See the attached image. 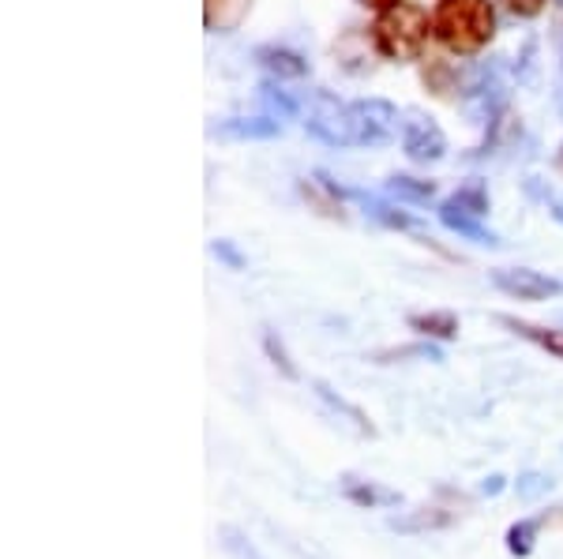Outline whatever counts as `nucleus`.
Wrapping results in <instances>:
<instances>
[{"mask_svg": "<svg viewBox=\"0 0 563 559\" xmlns=\"http://www.w3.org/2000/svg\"><path fill=\"white\" fill-rule=\"evenodd\" d=\"M556 4H563V0H556Z\"/></svg>", "mask_w": 563, "mask_h": 559, "instance_id": "29", "label": "nucleus"}, {"mask_svg": "<svg viewBox=\"0 0 563 559\" xmlns=\"http://www.w3.org/2000/svg\"><path fill=\"white\" fill-rule=\"evenodd\" d=\"M260 98L271 105V116H275V121H282V116H294V113H297V105L286 98V90H278V87H271V83L260 90Z\"/></svg>", "mask_w": 563, "mask_h": 559, "instance_id": "22", "label": "nucleus"}, {"mask_svg": "<svg viewBox=\"0 0 563 559\" xmlns=\"http://www.w3.org/2000/svg\"><path fill=\"white\" fill-rule=\"evenodd\" d=\"M544 4H549V0H504L507 12L519 15V20H533V15H541Z\"/></svg>", "mask_w": 563, "mask_h": 559, "instance_id": "23", "label": "nucleus"}, {"mask_svg": "<svg viewBox=\"0 0 563 559\" xmlns=\"http://www.w3.org/2000/svg\"><path fill=\"white\" fill-rule=\"evenodd\" d=\"M350 116L357 147H384L398 132V110L384 98H361V102L350 105Z\"/></svg>", "mask_w": 563, "mask_h": 559, "instance_id": "4", "label": "nucleus"}, {"mask_svg": "<svg viewBox=\"0 0 563 559\" xmlns=\"http://www.w3.org/2000/svg\"><path fill=\"white\" fill-rule=\"evenodd\" d=\"M402 150L410 161L429 166V161H440L443 155H448V135H443V128L432 121V116L410 110L402 121Z\"/></svg>", "mask_w": 563, "mask_h": 559, "instance_id": "5", "label": "nucleus"}, {"mask_svg": "<svg viewBox=\"0 0 563 559\" xmlns=\"http://www.w3.org/2000/svg\"><path fill=\"white\" fill-rule=\"evenodd\" d=\"M211 251H214V256H222L233 270H241V267H244V256H238V251L230 248V241H214V248H211Z\"/></svg>", "mask_w": 563, "mask_h": 559, "instance_id": "25", "label": "nucleus"}, {"mask_svg": "<svg viewBox=\"0 0 563 559\" xmlns=\"http://www.w3.org/2000/svg\"><path fill=\"white\" fill-rule=\"evenodd\" d=\"M435 38L459 57H474L496 34L493 0H440L432 12Z\"/></svg>", "mask_w": 563, "mask_h": 559, "instance_id": "1", "label": "nucleus"}, {"mask_svg": "<svg viewBox=\"0 0 563 559\" xmlns=\"http://www.w3.org/2000/svg\"><path fill=\"white\" fill-rule=\"evenodd\" d=\"M440 222L448 225L451 233H459V237L474 241V245H488V248H496V245H499L496 233H493V230H485V219H477V214L459 211V206H451L448 200L440 203Z\"/></svg>", "mask_w": 563, "mask_h": 559, "instance_id": "8", "label": "nucleus"}, {"mask_svg": "<svg viewBox=\"0 0 563 559\" xmlns=\"http://www.w3.org/2000/svg\"><path fill=\"white\" fill-rule=\"evenodd\" d=\"M256 60H260V68L267 71V76H275V79H301L308 71L301 53L282 49V45H263V49L256 53Z\"/></svg>", "mask_w": 563, "mask_h": 559, "instance_id": "10", "label": "nucleus"}, {"mask_svg": "<svg viewBox=\"0 0 563 559\" xmlns=\"http://www.w3.org/2000/svg\"><path fill=\"white\" fill-rule=\"evenodd\" d=\"M538 534H541V518H519L511 529H507V552L526 559L533 552V545H538Z\"/></svg>", "mask_w": 563, "mask_h": 559, "instance_id": "14", "label": "nucleus"}, {"mask_svg": "<svg viewBox=\"0 0 563 559\" xmlns=\"http://www.w3.org/2000/svg\"><path fill=\"white\" fill-rule=\"evenodd\" d=\"M552 219L563 222V195H552Z\"/></svg>", "mask_w": 563, "mask_h": 559, "instance_id": "28", "label": "nucleus"}, {"mask_svg": "<svg viewBox=\"0 0 563 559\" xmlns=\"http://www.w3.org/2000/svg\"><path fill=\"white\" fill-rule=\"evenodd\" d=\"M515 492H519V500H541V495L552 492V477L530 470V473H522L519 481H515Z\"/></svg>", "mask_w": 563, "mask_h": 559, "instance_id": "19", "label": "nucleus"}, {"mask_svg": "<svg viewBox=\"0 0 563 559\" xmlns=\"http://www.w3.org/2000/svg\"><path fill=\"white\" fill-rule=\"evenodd\" d=\"M263 349H267V357L275 360V368H278L282 376H286V380H297V368H294V360H289L286 346H282V342L275 338V331H267V335H263Z\"/></svg>", "mask_w": 563, "mask_h": 559, "instance_id": "21", "label": "nucleus"}, {"mask_svg": "<svg viewBox=\"0 0 563 559\" xmlns=\"http://www.w3.org/2000/svg\"><path fill=\"white\" fill-rule=\"evenodd\" d=\"M496 323H504L507 331H515L519 338L533 342L544 354H552L556 360H563V331L556 327H538V323H526V320H515V315H496Z\"/></svg>", "mask_w": 563, "mask_h": 559, "instance_id": "9", "label": "nucleus"}, {"mask_svg": "<svg viewBox=\"0 0 563 559\" xmlns=\"http://www.w3.org/2000/svg\"><path fill=\"white\" fill-rule=\"evenodd\" d=\"M499 489H504V477H485V484H481V492L485 495H496Z\"/></svg>", "mask_w": 563, "mask_h": 559, "instance_id": "26", "label": "nucleus"}, {"mask_svg": "<svg viewBox=\"0 0 563 559\" xmlns=\"http://www.w3.org/2000/svg\"><path fill=\"white\" fill-rule=\"evenodd\" d=\"M222 132L238 135V139H267V135L282 132V124L275 121V116H256V121H230Z\"/></svg>", "mask_w": 563, "mask_h": 559, "instance_id": "15", "label": "nucleus"}, {"mask_svg": "<svg viewBox=\"0 0 563 559\" xmlns=\"http://www.w3.org/2000/svg\"><path fill=\"white\" fill-rule=\"evenodd\" d=\"M387 192L398 195V200L424 203V200H432V195H435V185H432V180H413V177H390Z\"/></svg>", "mask_w": 563, "mask_h": 559, "instance_id": "17", "label": "nucleus"}, {"mask_svg": "<svg viewBox=\"0 0 563 559\" xmlns=\"http://www.w3.org/2000/svg\"><path fill=\"white\" fill-rule=\"evenodd\" d=\"M218 537H222L225 552H233L238 559H263V556L256 552V545H252V540L244 537L238 526H222V529H218Z\"/></svg>", "mask_w": 563, "mask_h": 559, "instance_id": "18", "label": "nucleus"}, {"mask_svg": "<svg viewBox=\"0 0 563 559\" xmlns=\"http://www.w3.org/2000/svg\"><path fill=\"white\" fill-rule=\"evenodd\" d=\"M398 357H429V360H443L432 346H410V349L402 346V349H387V354H379V360H398Z\"/></svg>", "mask_w": 563, "mask_h": 559, "instance_id": "24", "label": "nucleus"}, {"mask_svg": "<svg viewBox=\"0 0 563 559\" xmlns=\"http://www.w3.org/2000/svg\"><path fill=\"white\" fill-rule=\"evenodd\" d=\"M390 529H402V534H417V529H440V526H451V515H443L440 507H424L421 515L413 518H390L387 522Z\"/></svg>", "mask_w": 563, "mask_h": 559, "instance_id": "16", "label": "nucleus"}, {"mask_svg": "<svg viewBox=\"0 0 563 559\" xmlns=\"http://www.w3.org/2000/svg\"><path fill=\"white\" fill-rule=\"evenodd\" d=\"M342 492H346V500H353L357 507H395V503H402V495L390 492V489H379V484L346 481L342 484Z\"/></svg>", "mask_w": 563, "mask_h": 559, "instance_id": "13", "label": "nucleus"}, {"mask_svg": "<svg viewBox=\"0 0 563 559\" xmlns=\"http://www.w3.org/2000/svg\"><path fill=\"white\" fill-rule=\"evenodd\" d=\"M252 0H203V23L211 34H233L249 20Z\"/></svg>", "mask_w": 563, "mask_h": 559, "instance_id": "7", "label": "nucleus"}, {"mask_svg": "<svg viewBox=\"0 0 563 559\" xmlns=\"http://www.w3.org/2000/svg\"><path fill=\"white\" fill-rule=\"evenodd\" d=\"M305 128L312 132L320 143H327V147H357V139H353L350 105L339 102L334 94H327V90H316V94H308Z\"/></svg>", "mask_w": 563, "mask_h": 559, "instance_id": "3", "label": "nucleus"}, {"mask_svg": "<svg viewBox=\"0 0 563 559\" xmlns=\"http://www.w3.org/2000/svg\"><path fill=\"white\" fill-rule=\"evenodd\" d=\"M365 206H368L372 219H379L384 225H390V230H417V222L410 219V214L395 211V206H387V203H379V200H365Z\"/></svg>", "mask_w": 563, "mask_h": 559, "instance_id": "20", "label": "nucleus"}, {"mask_svg": "<svg viewBox=\"0 0 563 559\" xmlns=\"http://www.w3.org/2000/svg\"><path fill=\"white\" fill-rule=\"evenodd\" d=\"M410 327L417 335L424 338H440V342H451L459 338V320L451 312H424V315H410Z\"/></svg>", "mask_w": 563, "mask_h": 559, "instance_id": "12", "label": "nucleus"}, {"mask_svg": "<svg viewBox=\"0 0 563 559\" xmlns=\"http://www.w3.org/2000/svg\"><path fill=\"white\" fill-rule=\"evenodd\" d=\"M312 391L320 394V399H323L327 405H331L334 413H342V417H346L350 425L361 432V436H376V428H372V421L365 417V410H357V405L346 402L342 394H334V387H327L323 380H316V383H312Z\"/></svg>", "mask_w": 563, "mask_h": 559, "instance_id": "11", "label": "nucleus"}, {"mask_svg": "<svg viewBox=\"0 0 563 559\" xmlns=\"http://www.w3.org/2000/svg\"><path fill=\"white\" fill-rule=\"evenodd\" d=\"M365 8H376V12H387V8H395L398 0H361Z\"/></svg>", "mask_w": 563, "mask_h": 559, "instance_id": "27", "label": "nucleus"}, {"mask_svg": "<svg viewBox=\"0 0 563 559\" xmlns=\"http://www.w3.org/2000/svg\"><path fill=\"white\" fill-rule=\"evenodd\" d=\"M429 34H435L429 12H424L421 4H406V0H398L387 12H379L376 23H372V42H376V49L384 53L387 60H398V65L421 57L424 45H429Z\"/></svg>", "mask_w": 563, "mask_h": 559, "instance_id": "2", "label": "nucleus"}, {"mask_svg": "<svg viewBox=\"0 0 563 559\" xmlns=\"http://www.w3.org/2000/svg\"><path fill=\"white\" fill-rule=\"evenodd\" d=\"M493 286L499 293L515 297V301H549V297L563 293V282L530 267H499L493 270Z\"/></svg>", "mask_w": 563, "mask_h": 559, "instance_id": "6", "label": "nucleus"}]
</instances>
